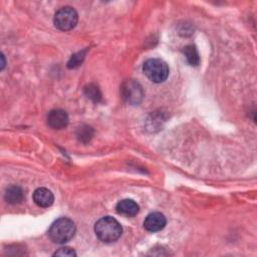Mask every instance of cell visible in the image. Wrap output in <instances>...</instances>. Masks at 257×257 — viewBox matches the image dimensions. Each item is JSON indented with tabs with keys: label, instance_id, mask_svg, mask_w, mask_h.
Segmentation results:
<instances>
[{
	"label": "cell",
	"instance_id": "11",
	"mask_svg": "<svg viewBox=\"0 0 257 257\" xmlns=\"http://www.w3.org/2000/svg\"><path fill=\"white\" fill-rule=\"evenodd\" d=\"M184 55L187 59V61L191 65H198L200 62V57L198 54V51L194 45H187L184 47Z\"/></svg>",
	"mask_w": 257,
	"mask_h": 257
},
{
	"label": "cell",
	"instance_id": "5",
	"mask_svg": "<svg viewBox=\"0 0 257 257\" xmlns=\"http://www.w3.org/2000/svg\"><path fill=\"white\" fill-rule=\"evenodd\" d=\"M120 93L123 100L130 104H138L144 97V90L141 84L134 80H125L120 86Z\"/></svg>",
	"mask_w": 257,
	"mask_h": 257
},
{
	"label": "cell",
	"instance_id": "14",
	"mask_svg": "<svg viewBox=\"0 0 257 257\" xmlns=\"http://www.w3.org/2000/svg\"><path fill=\"white\" fill-rule=\"evenodd\" d=\"M83 58H84V52H83V51L78 52V53H76V54H74V55L71 56L70 60H69L68 63H67V66H68L69 68H74V67L78 66V65L81 63V61L83 60Z\"/></svg>",
	"mask_w": 257,
	"mask_h": 257
},
{
	"label": "cell",
	"instance_id": "16",
	"mask_svg": "<svg viewBox=\"0 0 257 257\" xmlns=\"http://www.w3.org/2000/svg\"><path fill=\"white\" fill-rule=\"evenodd\" d=\"M1 59H2V64H1V69H3V68H4V66H5V59H4V55H3V54H1Z\"/></svg>",
	"mask_w": 257,
	"mask_h": 257
},
{
	"label": "cell",
	"instance_id": "15",
	"mask_svg": "<svg viewBox=\"0 0 257 257\" xmlns=\"http://www.w3.org/2000/svg\"><path fill=\"white\" fill-rule=\"evenodd\" d=\"M53 256H67V257H72V256H76V253L74 252L73 249L69 248V247H62L59 248L54 254Z\"/></svg>",
	"mask_w": 257,
	"mask_h": 257
},
{
	"label": "cell",
	"instance_id": "8",
	"mask_svg": "<svg viewBox=\"0 0 257 257\" xmlns=\"http://www.w3.org/2000/svg\"><path fill=\"white\" fill-rule=\"evenodd\" d=\"M33 201L37 206L47 208L52 205L54 197L50 190L46 188H38L33 193Z\"/></svg>",
	"mask_w": 257,
	"mask_h": 257
},
{
	"label": "cell",
	"instance_id": "7",
	"mask_svg": "<svg viewBox=\"0 0 257 257\" xmlns=\"http://www.w3.org/2000/svg\"><path fill=\"white\" fill-rule=\"evenodd\" d=\"M167 224V220L164 214L160 212H153L149 214L144 222V227L149 232H158L164 229Z\"/></svg>",
	"mask_w": 257,
	"mask_h": 257
},
{
	"label": "cell",
	"instance_id": "1",
	"mask_svg": "<svg viewBox=\"0 0 257 257\" xmlns=\"http://www.w3.org/2000/svg\"><path fill=\"white\" fill-rule=\"evenodd\" d=\"M94 232L99 240L105 243H110L116 241L120 237L122 228L114 218L105 216L96 221Z\"/></svg>",
	"mask_w": 257,
	"mask_h": 257
},
{
	"label": "cell",
	"instance_id": "9",
	"mask_svg": "<svg viewBox=\"0 0 257 257\" xmlns=\"http://www.w3.org/2000/svg\"><path fill=\"white\" fill-rule=\"evenodd\" d=\"M115 209H116V212L120 215L133 217L139 213L140 206L132 199H123L116 204Z\"/></svg>",
	"mask_w": 257,
	"mask_h": 257
},
{
	"label": "cell",
	"instance_id": "6",
	"mask_svg": "<svg viewBox=\"0 0 257 257\" xmlns=\"http://www.w3.org/2000/svg\"><path fill=\"white\" fill-rule=\"evenodd\" d=\"M68 121V115L63 109H52L47 114V123L51 128L62 130L66 127Z\"/></svg>",
	"mask_w": 257,
	"mask_h": 257
},
{
	"label": "cell",
	"instance_id": "12",
	"mask_svg": "<svg viewBox=\"0 0 257 257\" xmlns=\"http://www.w3.org/2000/svg\"><path fill=\"white\" fill-rule=\"evenodd\" d=\"M84 93H85V95H86L89 99L93 100L94 102H98V101L101 99L100 90H99V88H98L95 84L90 83V84L86 85V86L84 87Z\"/></svg>",
	"mask_w": 257,
	"mask_h": 257
},
{
	"label": "cell",
	"instance_id": "10",
	"mask_svg": "<svg viewBox=\"0 0 257 257\" xmlns=\"http://www.w3.org/2000/svg\"><path fill=\"white\" fill-rule=\"evenodd\" d=\"M4 199L9 204H18L23 200V192L18 186H10L5 191Z\"/></svg>",
	"mask_w": 257,
	"mask_h": 257
},
{
	"label": "cell",
	"instance_id": "3",
	"mask_svg": "<svg viewBox=\"0 0 257 257\" xmlns=\"http://www.w3.org/2000/svg\"><path fill=\"white\" fill-rule=\"evenodd\" d=\"M143 71L146 76L155 83H161L169 76V66L161 58H150L145 61Z\"/></svg>",
	"mask_w": 257,
	"mask_h": 257
},
{
	"label": "cell",
	"instance_id": "4",
	"mask_svg": "<svg viewBox=\"0 0 257 257\" xmlns=\"http://www.w3.org/2000/svg\"><path fill=\"white\" fill-rule=\"evenodd\" d=\"M78 20L77 12L70 6H65L56 11L53 22L56 28L62 31H68L75 27Z\"/></svg>",
	"mask_w": 257,
	"mask_h": 257
},
{
	"label": "cell",
	"instance_id": "2",
	"mask_svg": "<svg viewBox=\"0 0 257 257\" xmlns=\"http://www.w3.org/2000/svg\"><path fill=\"white\" fill-rule=\"evenodd\" d=\"M75 230V224L71 219L61 217L51 224L48 230V236L52 242L56 244H64L72 239Z\"/></svg>",
	"mask_w": 257,
	"mask_h": 257
},
{
	"label": "cell",
	"instance_id": "13",
	"mask_svg": "<svg viewBox=\"0 0 257 257\" xmlns=\"http://www.w3.org/2000/svg\"><path fill=\"white\" fill-rule=\"evenodd\" d=\"M92 135H93V131L88 125H82V126L78 127L76 131V137L82 143L89 142L90 139L92 138Z\"/></svg>",
	"mask_w": 257,
	"mask_h": 257
}]
</instances>
